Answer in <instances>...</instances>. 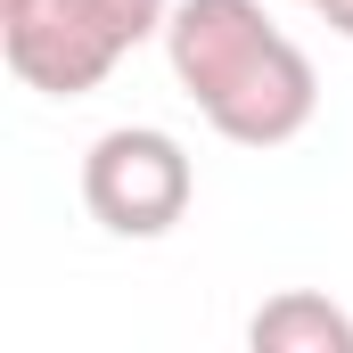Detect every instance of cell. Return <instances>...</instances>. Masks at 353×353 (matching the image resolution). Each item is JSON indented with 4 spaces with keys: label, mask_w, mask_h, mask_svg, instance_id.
I'll return each mask as SVG.
<instances>
[{
    "label": "cell",
    "mask_w": 353,
    "mask_h": 353,
    "mask_svg": "<svg viewBox=\"0 0 353 353\" xmlns=\"http://www.w3.org/2000/svg\"><path fill=\"white\" fill-rule=\"evenodd\" d=\"M304 8H312V0H304Z\"/></svg>",
    "instance_id": "52a82bcc"
},
{
    "label": "cell",
    "mask_w": 353,
    "mask_h": 353,
    "mask_svg": "<svg viewBox=\"0 0 353 353\" xmlns=\"http://www.w3.org/2000/svg\"><path fill=\"white\" fill-rule=\"evenodd\" d=\"M197 197V165L173 132L157 123H115L83 148V205L115 239H165Z\"/></svg>",
    "instance_id": "7a4b0ae2"
},
{
    "label": "cell",
    "mask_w": 353,
    "mask_h": 353,
    "mask_svg": "<svg viewBox=\"0 0 353 353\" xmlns=\"http://www.w3.org/2000/svg\"><path fill=\"white\" fill-rule=\"evenodd\" d=\"M247 345L255 353H353V312H337L312 288H279L247 321Z\"/></svg>",
    "instance_id": "277c9868"
},
{
    "label": "cell",
    "mask_w": 353,
    "mask_h": 353,
    "mask_svg": "<svg viewBox=\"0 0 353 353\" xmlns=\"http://www.w3.org/2000/svg\"><path fill=\"white\" fill-rule=\"evenodd\" d=\"M0 50L17 83L50 99H83L132 58L83 0H0Z\"/></svg>",
    "instance_id": "3957f363"
},
{
    "label": "cell",
    "mask_w": 353,
    "mask_h": 353,
    "mask_svg": "<svg viewBox=\"0 0 353 353\" xmlns=\"http://www.w3.org/2000/svg\"><path fill=\"white\" fill-rule=\"evenodd\" d=\"M312 8H321V25H329L337 41H353V0H312Z\"/></svg>",
    "instance_id": "8992f818"
},
{
    "label": "cell",
    "mask_w": 353,
    "mask_h": 353,
    "mask_svg": "<svg viewBox=\"0 0 353 353\" xmlns=\"http://www.w3.org/2000/svg\"><path fill=\"white\" fill-rule=\"evenodd\" d=\"M165 58L197 115L239 148H288L321 115V74L263 17V0H173Z\"/></svg>",
    "instance_id": "6da1fadb"
},
{
    "label": "cell",
    "mask_w": 353,
    "mask_h": 353,
    "mask_svg": "<svg viewBox=\"0 0 353 353\" xmlns=\"http://www.w3.org/2000/svg\"><path fill=\"white\" fill-rule=\"evenodd\" d=\"M90 17L123 41V50H140L148 33H165V17H173V0H83Z\"/></svg>",
    "instance_id": "5b68a950"
}]
</instances>
